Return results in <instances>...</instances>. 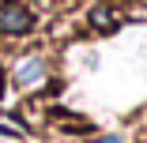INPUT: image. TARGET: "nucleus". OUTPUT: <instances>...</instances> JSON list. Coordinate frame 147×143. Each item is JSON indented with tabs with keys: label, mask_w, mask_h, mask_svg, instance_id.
Segmentation results:
<instances>
[{
	"label": "nucleus",
	"mask_w": 147,
	"mask_h": 143,
	"mask_svg": "<svg viewBox=\"0 0 147 143\" xmlns=\"http://www.w3.org/2000/svg\"><path fill=\"white\" fill-rule=\"evenodd\" d=\"M30 11H26L23 4H15V0H8L4 8H0V34H26L30 30Z\"/></svg>",
	"instance_id": "nucleus-1"
},
{
	"label": "nucleus",
	"mask_w": 147,
	"mask_h": 143,
	"mask_svg": "<svg viewBox=\"0 0 147 143\" xmlns=\"http://www.w3.org/2000/svg\"><path fill=\"white\" fill-rule=\"evenodd\" d=\"M45 56H23V60L15 64V83L19 87H34V83L45 79Z\"/></svg>",
	"instance_id": "nucleus-2"
},
{
	"label": "nucleus",
	"mask_w": 147,
	"mask_h": 143,
	"mask_svg": "<svg viewBox=\"0 0 147 143\" xmlns=\"http://www.w3.org/2000/svg\"><path fill=\"white\" fill-rule=\"evenodd\" d=\"M87 23H91V30H98V34H113L121 19H117V11L109 4H94L91 11H87Z\"/></svg>",
	"instance_id": "nucleus-3"
},
{
	"label": "nucleus",
	"mask_w": 147,
	"mask_h": 143,
	"mask_svg": "<svg viewBox=\"0 0 147 143\" xmlns=\"http://www.w3.org/2000/svg\"><path fill=\"white\" fill-rule=\"evenodd\" d=\"M79 143H125L121 136H98V139H79Z\"/></svg>",
	"instance_id": "nucleus-4"
}]
</instances>
